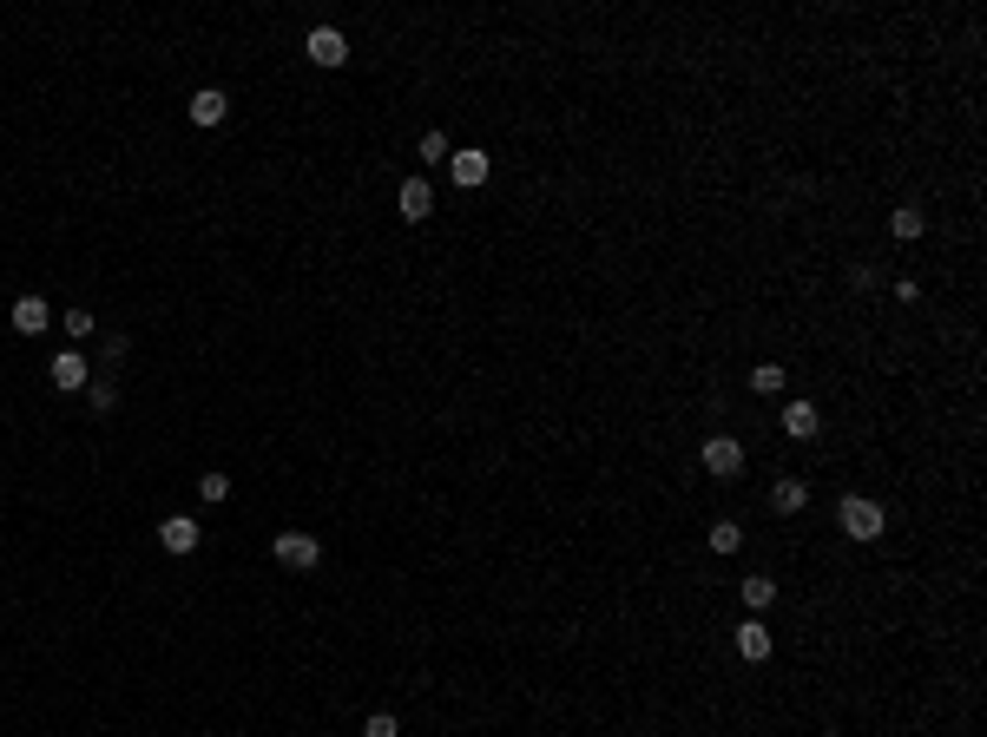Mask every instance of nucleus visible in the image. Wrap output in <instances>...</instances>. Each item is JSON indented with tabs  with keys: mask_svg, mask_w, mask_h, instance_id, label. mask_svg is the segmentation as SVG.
Masks as SVG:
<instances>
[{
	"mask_svg": "<svg viewBox=\"0 0 987 737\" xmlns=\"http://www.w3.org/2000/svg\"><path fill=\"white\" fill-rule=\"evenodd\" d=\"M836 527H843L849 540H876L889 520H882V507L869 501V494H843V507H836Z\"/></svg>",
	"mask_w": 987,
	"mask_h": 737,
	"instance_id": "nucleus-1",
	"label": "nucleus"
},
{
	"mask_svg": "<svg viewBox=\"0 0 987 737\" xmlns=\"http://www.w3.org/2000/svg\"><path fill=\"white\" fill-rule=\"evenodd\" d=\"M705 474L737 481V474H744V441H737V435H711L705 441Z\"/></svg>",
	"mask_w": 987,
	"mask_h": 737,
	"instance_id": "nucleus-2",
	"label": "nucleus"
},
{
	"mask_svg": "<svg viewBox=\"0 0 987 737\" xmlns=\"http://www.w3.org/2000/svg\"><path fill=\"white\" fill-rule=\"evenodd\" d=\"M487 172H494V158L481 152V145H468V152H448V178H455L461 191H474V185H487Z\"/></svg>",
	"mask_w": 987,
	"mask_h": 737,
	"instance_id": "nucleus-3",
	"label": "nucleus"
},
{
	"mask_svg": "<svg viewBox=\"0 0 987 737\" xmlns=\"http://www.w3.org/2000/svg\"><path fill=\"white\" fill-rule=\"evenodd\" d=\"M316 560H323L316 534H277V566H290V573H310Z\"/></svg>",
	"mask_w": 987,
	"mask_h": 737,
	"instance_id": "nucleus-4",
	"label": "nucleus"
},
{
	"mask_svg": "<svg viewBox=\"0 0 987 737\" xmlns=\"http://www.w3.org/2000/svg\"><path fill=\"white\" fill-rule=\"evenodd\" d=\"M198 520H191V514H172V520H158V547H165V553H198Z\"/></svg>",
	"mask_w": 987,
	"mask_h": 737,
	"instance_id": "nucleus-5",
	"label": "nucleus"
},
{
	"mask_svg": "<svg viewBox=\"0 0 987 737\" xmlns=\"http://www.w3.org/2000/svg\"><path fill=\"white\" fill-rule=\"evenodd\" d=\"M303 53H310L316 66H343L349 60V40L336 27H310V40H303Z\"/></svg>",
	"mask_w": 987,
	"mask_h": 737,
	"instance_id": "nucleus-6",
	"label": "nucleus"
},
{
	"mask_svg": "<svg viewBox=\"0 0 987 737\" xmlns=\"http://www.w3.org/2000/svg\"><path fill=\"white\" fill-rule=\"evenodd\" d=\"M14 330L20 336H47L53 330V303L47 297H20L14 303Z\"/></svg>",
	"mask_w": 987,
	"mask_h": 737,
	"instance_id": "nucleus-7",
	"label": "nucleus"
},
{
	"mask_svg": "<svg viewBox=\"0 0 987 737\" xmlns=\"http://www.w3.org/2000/svg\"><path fill=\"white\" fill-rule=\"evenodd\" d=\"M93 382V362L79 356V349H60L53 356V389H86Z\"/></svg>",
	"mask_w": 987,
	"mask_h": 737,
	"instance_id": "nucleus-8",
	"label": "nucleus"
},
{
	"mask_svg": "<svg viewBox=\"0 0 987 737\" xmlns=\"http://www.w3.org/2000/svg\"><path fill=\"white\" fill-rule=\"evenodd\" d=\"M737 659H744V665H764L770 659V626H764V619H744V626H737Z\"/></svg>",
	"mask_w": 987,
	"mask_h": 737,
	"instance_id": "nucleus-9",
	"label": "nucleus"
},
{
	"mask_svg": "<svg viewBox=\"0 0 987 737\" xmlns=\"http://www.w3.org/2000/svg\"><path fill=\"white\" fill-rule=\"evenodd\" d=\"M224 112H231V99H224L218 86H198V93H191V126H224Z\"/></svg>",
	"mask_w": 987,
	"mask_h": 737,
	"instance_id": "nucleus-10",
	"label": "nucleus"
},
{
	"mask_svg": "<svg viewBox=\"0 0 987 737\" xmlns=\"http://www.w3.org/2000/svg\"><path fill=\"white\" fill-rule=\"evenodd\" d=\"M816 428H823L816 402H790V408H784V435H790V441H816Z\"/></svg>",
	"mask_w": 987,
	"mask_h": 737,
	"instance_id": "nucleus-11",
	"label": "nucleus"
},
{
	"mask_svg": "<svg viewBox=\"0 0 987 737\" xmlns=\"http://www.w3.org/2000/svg\"><path fill=\"white\" fill-rule=\"evenodd\" d=\"M428 211H435V191H428V178H402V218L422 224Z\"/></svg>",
	"mask_w": 987,
	"mask_h": 737,
	"instance_id": "nucleus-12",
	"label": "nucleus"
},
{
	"mask_svg": "<svg viewBox=\"0 0 987 737\" xmlns=\"http://www.w3.org/2000/svg\"><path fill=\"white\" fill-rule=\"evenodd\" d=\"M770 507H777V514H803V507H810V481H790L784 474V481L770 487Z\"/></svg>",
	"mask_w": 987,
	"mask_h": 737,
	"instance_id": "nucleus-13",
	"label": "nucleus"
},
{
	"mask_svg": "<svg viewBox=\"0 0 987 737\" xmlns=\"http://www.w3.org/2000/svg\"><path fill=\"white\" fill-rule=\"evenodd\" d=\"M889 231H895V237H902V244H915V237H922V231H928V218H922V204H895V211H889Z\"/></svg>",
	"mask_w": 987,
	"mask_h": 737,
	"instance_id": "nucleus-14",
	"label": "nucleus"
},
{
	"mask_svg": "<svg viewBox=\"0 0 987 737\" xmlns=\"http://www.w3.org/2000/svg\"><path fill=\"white\" fill-rule=\"evenodd\" d=\"M744 547V527L737 520H711V553H737Z\"/></svg>",
	"mask_w": 987,
	"mask_h": 737,
	"instance_id": "nucleus-15",
	"label": "nucleus"
},
{
	"mask_svg": "<svg viewBox=\"0 0 987 737\" xmlns=\"http://www.w3.org/2000/svg\"><path fill=\"white\" fill-rule=\"evenodd\" d=\"M770 599H777V580H770V573H751V580H744V606H757V612H764Z\"/></svg>",
	"mask_w": 987,
	"mask_h": 737,
	"instance_id": "nucleus-16",
	"label": "nucleus"
},
{
	"mask_svg": "<svg viewBox=\"0 0 987 737\" xmlns=\"http://www.w3.org/2000/svg\"><path fill=\"white\" fill-rule=\"evenodd\" d=\"M751 389L757 395H777V389H784V369H777V362H757V369H751Z\"/></svg>",
	"mask_w": 987,
	"mask_h": 737,
	"instance_id": "nucleus-17",
	"label": "nucleus"
},
{
	"mask_svg": "<svg viewBox=\"0 0 987 737\" xmlns=\"http://www.w3.org/2000/svg\"><path fill=\"white\" fill-rule=\"evenodd\" d=\"M60 323H66V336H73V343H86V336L99 330V316H93V310H66Z\"/></svg>",
	"mask_w": 987,
	"mask_h": 737,
	"instance_id": "nucleus-18",
	"label": "nucleus"
},
{
	"mask_svg": "<svg viewBox=\"0 0 987 737\" xmlns=\"http://www.w3.org/2000/svg\"><path fill=\"white\" fill-rule=\"evenodd\" d=\"M422 165H448V132H422Z\"/></svg>",
	"mask_w": 987,
	"mask_h": 737,
	"instance_id": "nucleus-19",
	"label": "nucleus"
},
{
	"mask_svg": "<svg viewBox=\"0 0 987 737\" xmlns=\"http://www.w3.org/2000/svg\"><path fill=\"white\" fill-rule=\"evenodd\" d=\"M231 494V474H198V501H224Z\"/></svg>",
	"mask_w": 987,
	"mask_h": 737,
	"instance_id": "nucleus-20",
	"label": "nucleus"
},
{
	"mask_svg": "<svg viewBox=\"0 0 987 737\" xmlns=\"http://www.w3.org/2000/svg\"><path fill=\"white\" fill-rule=\"evenodd\" d=\"M362 737H402V724H395L389 711H369V724H362Z\"/></svg>",
	"mask_w": 987,
	"mask_h": 737,
	"instance_id": "nucleus-21",
	"label": "nucleus"
},
{
	"mask_svg": "<svg viewBox=\"0 0 987 737\" xmlns=\"http://www.w3.org/2000/svg\"><path fill=\"white\" fill-rule=\"evenodd\" d=\"M86 395H93L99 415H112V408H119V389H112V382H86Z\"/></svg>",
	"mask_w": 987,
	"mask_h": 737,
	"instance_id": "nucleus-22",
	"label": "nucleus"
}]
</instances>
